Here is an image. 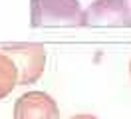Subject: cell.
Wrapping results in <instances>:
<instances>
[{"mask_svg": "<svg viewBox=\"0 0 131 119\" xmlns=\"http://www.w3.org/2000/svg\"><path fill=\"white\" fill-rule=\"evenodd\" d=\"M83 8L80 0H30L32 28H75L82 26Z\"/></svg>", "mask_w": 131, "mask_h": 119, "instance_id": "cell-1", "label": "cell"}, {"mask_svg": "<svg viewBox=\"0 0 131 119\" xmlns=\"http://www.w3.org/2000/svg\"><path fill=\"white\" fill-rule=\"evenodd\" d=\"M2 52L8 54L18 68V85L36 83L46 70V48L38 42H20L6 44Z\"/></svg>", "mask_w": 131, "mask_h": 119, "instance_id": "cell-2", "label": "cell"}, {"mask_svg": "<svg viewBox=\"0 0 131 119\" xmlns=\"http://www.w3.org/2000/svg\"><path fill=\"white\" fill-rule=\"evenodd\" d=\"M82 26H115L131 28L129 0H93L83 10Z\"/></svg>", "mask_w": 131, "mask_h": 119, "instance_id": "cell-3", "label": "cell"}, {"mask_svg": "<svg viewBox=\"0 0 131 119\" xmlns=\"http://www.w3.org/2000/svg\"><path fill=\"white\" fill-rule=\"evenodd\" d=\"M12 119H60V107L50 93L34 89L14 101Z\"/></svg>", "mask_w": 131, "mask_h": 119, "instance_id": "cell-4", "label": "cell"}, {"mask_svg": "<svg viewBox=\"0 0 131 119\" xmlns=\"http://www.w3.org/2000/svg\"><path fill=\"white\" fill-rule=\"evenodd\" d=\"M18 85V68L8 54L0 52V99L8 97Z\"/></svg>", "mask_w": 131, "mask_h": 119, "instance_id": "cell-5", "label": "cell"}, {"mask_svg": "<svg viewBox=\"0 0 131 119\" xmlns=\"http://www.w3.org/2000/svg\"><path fill=\"white\" fill-rule=\"evenodd\" d=\"M70 119H99V117L91 115V113H78V115H74V117H70Z\"/></svg>", "mask_w": 131, "mask_h": 119, "instance_id": "cell-6", "label": "cell"}, {"mask_svg": "<svg viewBox=\"0 0 131 119\" xmlns=\"http://www.w3.org/2000/svg\"><path fill=\"white\" fill-rule=\"evenodd\" d=\"M129 75H131V60H129Z\"/></svg>", "mask_w": 131, "mask_h": 119, "instance_id": "cell-7", "label": "cell"}]
</instances>
